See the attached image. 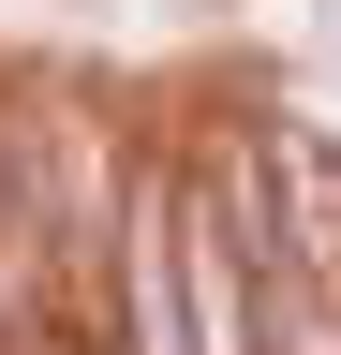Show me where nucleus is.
Here are the masks:
<instances>
[{
    "label": "nucleus",
    "instance_id": "nucleus-1",
    "mask_svg": "<svg viewBox=\"0 0 341 355\" xmlns=\"http://www.w3.org/2000/svg\"><path fill=\"white\" fill-rule=\"evenodd\" d=\"M252 207H267V266H297V282H341V148L312 119H252Z\"/></svg>",
    "mask_w": 341,
    "mask_h": 355
}]
</instances>
